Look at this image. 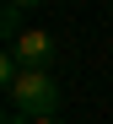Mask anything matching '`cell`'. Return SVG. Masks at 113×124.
I'll return each mask as SVG.
<instances>
[{
    "mask_svg": "<svg viewBox=\"0 0 113 124\" xmlns=\"http://www.w3.org/2000/svg\"><path fill=\"white\" fill-rule=\"evenodd\" d=\"M6 6H16V11H32V6H38V0H6Z\"/></svg>",
    "mask_w": 113,
    "mask_h": 124,
    "instance_id": "cell-4",
    "label": "cell"
},
{
    "mask_svg": "<svg viewBox=\"0 0 113 124\" xmlns=\"http://www.w3.org/2000/svg\"><path fill=\"white\" fill-rule=\"evenodd\" d=\"M6 97H11V108L27 119V124L32 119H59V102H65L49 70H22V81H16Z\"/></svg>",
    "mask_w": 113,
    "mask_h": 124,
    "instance_id": "cell-1",
    "label": "cell"
},
{
    "mask_svg": "<svg viewBox=\"0 0 113 124\" xmlns=\"http://www.w3.org/2000/svg\"><path fill=\"white\" fill-rule=\"evenodd\" d=\"M6 124H27V119H22V113H16V108H11V113H6Z\"/></svg>",
    "mask_w": 113,
    "mask_h": 124,
    "instance_id": "cell-5",
    "label": "cell"
},
{
    "mask_svg": "<svg viewBox=\"0 0 113 124\" xmlns=\"http://www.w3.org/2000/svg\"><path fill=\"white\" fill-rule=\"evenodd\" d=\"M11 54L22 59V70H49L54 59H59V49H54V38L43 32V27H27V32H22L16 43H11Z\"/></svg>",
    "mask_w": 113,
    "mask_h": 124,
    "instance_id": "cell-2",
    "label": "cell"
},
{
    "mask_svg": "<svg viewBox=\"0 0 113 124\" xmlns=\"http://www.w3.org/2000/svg\"><path fill=\"white\" fill-rule=\"evenodd\" d=\"M22 32H27V27H22V11H16V6H6V11H0V38H6V49L16 43Z\"/></svg>",
    "mask_w": 113,
    "mask_h": 124,
    "instance_id": "cell-3",
    "label": "cell"
},
{
    "mask_svg": "<svg viewBox=\"0 0 113 124\" xmlns=\"http://www.w3.org/2000/svg\"><path fill=\"white\" fill-rule=\"evenodd\" d=\"M32 124H65V119H32Z\"/></svg>",
    "mask_w": 113,
    "mask_h": 124,
    "instance_id": "cell-6",
    "label": "cell"
}]
</instances>
